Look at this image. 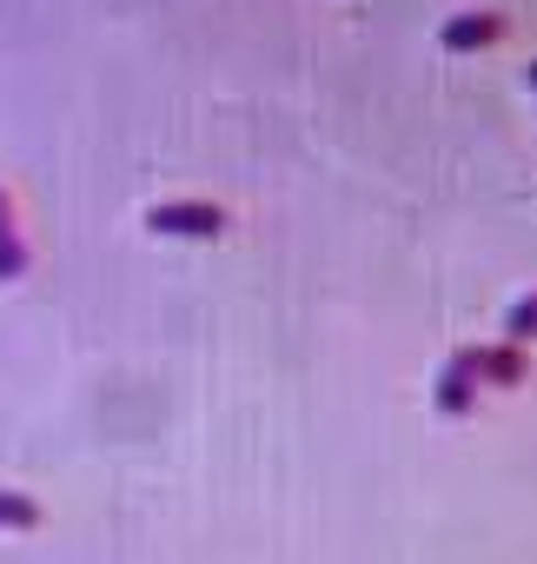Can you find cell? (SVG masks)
<instances>
[{"label": "cell", "mask_w": 537, "mask_h": 564, "mask_svg": "<svg viewBox=\"0 0 537 564\" xmlns=\"http://www.w3.org/2000/svg\"><path fill=\"white\" fill-rule=\"evenodd\" d=\"M146 232H160V239H219L226 206L219 199H160V206H146Z\"/></svg>", "instance_id": "6da1fadb"}, {"label": "cell", "mask_w": 537, "mask_h": 564, "mask_svg": "<svg viewBox=\"0 0 537 564\" xmlns=\"http://www.w3.org/2000/svg\"><path fill=\"white\" fill-rule=\"evenodd\" d=\"M504 34H511V14L464 8V14H451V21L438 28V47H445V54H484V47H497Z\"/></svg>", "instance_id": "7a4b0ae2"}, {"label": "cell", "mask_w": 537, "mask_h": 564, "mask_svg": "<svg viewBox=\"0 0 537 564\" xmlns=\"http://www.w3.org/2000/svg\"><path fill=\"white\" fill-rule=\"evenodd\" d=\"M471 372H478V386H524V372H530V359H524V346H511V339H497V346H464L458 352Z\"/></svg>", "instance_id": "3957f363"}, {"label": "cell", "mask_w": 537, "mask_h": 564, "mask_svg": "<svg viewBox=\"0 0 537 564\" xmlns=\"http://www.w3.org/2000/svg\"><path fill=\"white\" fill-rule=\"evenodd\" d=\"M431 405H438V419H471V405H478V372H471L458 352L438 366V379H431Z\"/></svg>", "instance_id": "277c9868"}, {"label": "cell", "mask_w": 537, "mask_h": 564, "mask_svg": "<svg viewBox=\"0 0 537 564\" xmlns=\"http://www.w3.org/2000/svg\"><path fill=\"white\" fill-rule=\"evenodd\" d=\"M34 524H41V505L0 485V531H34Z\"/></svg>", "instance_id": "5b68a950"}, {"label": "cell", "mask_w": 537, "mask_h": 564, "mask_svg": "<svg viewBox=\"0 0 537 564\" xmlns=\"http://www.w3.org/2000/svg\"><path fill=\"white\" fill-rule=\"evenodd\" d=\"M504 339H511V346L537 339V293H524V300H511V306H504Z\"/></svg>", "instance_id": "8992f818"}, {"label": "cell", "mask_w": 537, "mask_h": 564, "mask_svg": "<svg viewBox=\"0 0 537 564\" xmlns=\"http://www.w3.org/2000/svg\"><path fill=\"white\" fill-rule=\"evenodd\" d=\"M28 259H34V252H28L21 226H14V232H0V286H14V279L28 272Z\"/></svg>", "instance_id": "52a82bcc"}, {"label": "cell", "mask_w": 537, "mask_h": 564, "mask_svg": "<svg viewBox=\"0 0 537 564\" xmlns=\"http://www.w3.org/2000/svg\"><path fill=\"white\" fill-rule=\"evenodd\" d=\"M0 232H14V193L0 186Z\"/></svg>", "instance_id": "ba28073f"}, {"label": "cell", "mask_w": 537, "mask_h": 564, "mask_svg": "<svg viewBox=\"0 0 537 564\" xmlns=\"http://www.w3.org/2000/svg\"><path fill=\"white\" fill-rule=\"evenodd\" d=\"M524 87H530V94H537V61H530V67H524Z\"/></svg>", "instance_id": "9c48e42d"}]
</instances>
